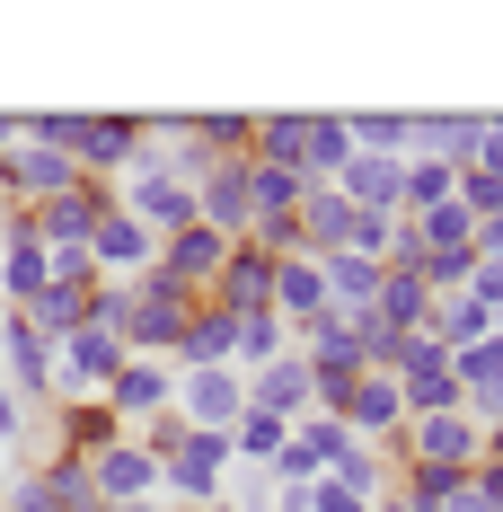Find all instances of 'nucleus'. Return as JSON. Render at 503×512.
Instances as JSON below:
<instances>
[{
  "instance_id": "2f4dec72",
  "label": "nucleus",
  "mask_w": 503,
  "mask_h": 512,
  "mask_svg": "<svg viewBox=\"0 0 503 512\" xmlns=\"http://www.w3.org/2000/svg\"><path fill=\"white\" fill-rule=\"evenodd\" d=\"M292 354V327L274 318V309H256V318H239V371H265V362Z\"/></svg>"
},
{
  "instance_id": "a211bd4d",
  "label": "nucleus",
  "mask_w": 503,
  "mask_h": 512,
  "mask_svg": "<svg viewBox=\"0 0 503 512\" xmlns=\"http://www.w3.org/2000/svg\"><path fill=\"white\" fill-rule=\"evenodd\" d=\"M477 142H486V115H468V106H424L415 115V159H442V168H477Z\"/></svg>"
},
{
  "instance_id": "6e6552de",
  "label": "nucleus",
  "mask_w": 503,
  "mask_h": 512,
  "mask_svg": "<svg viewBox=\"0 0 503 512\" xmlns=\"http://www.w3.org/2000/svg\"><path fill=\"white\" fill-rule=\"evenodd\" d=\"M177 415L195 433H230L248 415V371H177Z\"/></svg>"
},
{
  "instance_id": "c85d7f7f",
  "label": "nucleus",
  "mask_w": 503,
  "mask_h": 512,
  "mask_svg": "<svg viewBox=\"0 0 503 512\" xmlns=\"http://www.w3.org/2000/svg\"><path fill=\"white\" fill-rule=\"evenodd\" d=\"M36 486L53 495V512H106V495L89 486V460H62V451H53V460L36 468Z\"/></svg>"
},
{
  "instance_id": "de8ad7c7",
  "label": "nucleus",
  "mask_w": 503,
  "mask_h": 512,
  "mask_svg": "<svg viewBox=\"0 0 503 512\" xmlns=\"http://www.w3.org/2000/svg\"><path fill=\"white\" fill-rule=\"evenodd\" d=\"M159 512H177V504H159Z\"/></svg>"
},
{
  "instance_id": "37998d69",
  "label": "nucleus",
  "mask_w": 503,
  "mask_h": 512,
  "mask_svg": "<svg viewBox=\"0 0 503 512\" xmlns=\"http://www.w3.org/2000/svg\"><path fill=\"white\" fill-rule=\"evenodd\" d=\"M18 151V106H0V159Z\"/></svg>"
},
{
  "instance_id": "412c9836",
  "label": "nucleus",
  "mask_w": 503,
  "mask_h": 512,
  "mask_svg": "<svg viewBox=\"0 0 503 512\" xmlns=\"http://www.w3.org/2000/svg\"><path fill=\"white\" fill-rule=\"evenodd\" d=\"M177 371H239V318L221 301H203L186 318V345H177Z\"/></svg>"
},
{
  "instance_id": "cd10ccee",
  "label": "nucleus",
  "mask_w": 503,
  "mask_h": 512,
  "mask_svg": "<svg viewBox=\"0 0 503 512\" xmlns=\"http://www.w3.org/2000/svg\"><path fill=\"white\" fill-rule=\"evenodd\" d=\"M53 283V248H0V309H36Z\"/></svg>"
},
{
  "instance_id": "f3484780",
  "label": "nucleus",
  "mask_w": 503,
  "mask_h": 512,
  "mask_svg": "<svg viewBox=\"0 0 503 512\" xmlns=\"http://www.w3.org/2000/svg\"><path fill=\"white\" fill-rule=\"evenodd\" d=\"M248 407L256 415H283V424H301V415L318 407V380H309L301 345H292L283 362H265V371H248Z\"/></svg>"
},
{
  "instance_id": "79ce46f5",
  "label": "nucleus",
  "mask_w": 503,
  "mask_h": 512,
  "mask_svg": "<svg viewBox=\"0 0 503 512\" xmlns=\"http://www.w3.org/2000/svg\"><path fill=\"white\" fill-rule=\"evenodd\" d=\"M468 486H477V495H486V504L503 512V468H468Z\"/></svg>"
},
{
  "instance_id": "f8f14e48",
  "label": "nucleus",
  "mask_w": 503,
  "mask_h": 512,
  "mask_svg": "<svg viewBox=\"0 0 503 512\" xmlns=\"http://www.w3.org/2000/svg\"><path fill=\"white\" fill-rule=\"evenodd\" d=\"M221 256H230V239H221V230H177V239H159V274H168V283H177V292H195V301H212V283H221Z\"/></svg>"
},
{
  "instance_id": "e433bc0d",
  "label": "nucleus",
  "mask_w": 503,
  "mask_h": 512,
  "mask_svg": "<svg viewBox=\"0 0 503 512\" xmlns=\"http://www.w3.org/2000/svg\"><path fill=\"white\" fill-rule=\"evenodd\" d=\"M309 512H371V486H353V477H336V468H327V477L309 486Z\"/></svg>"
},
{
  "instance_id": "bb28decb",
  "label": "nucleus",
  "mask_w": 503,
  "mask_h": 512,
  "mask_svg": "<svg viewBox=\"0 0 503 512\" xmlns=\"http://www.w3.org/2000/svg\"><path fill=\"white\" fill-rule=\"evenodd\" d=\"M301 195H309L301 168H256V159H248V212H256V221H292Z\"/></svg>"
},
{
  "instance_id": "49530a36",
  "label": "nucleus",
  "mask_w": 503,
  "mask_h": 512,
  "mask_svg": "<svg viewBox=\"0 0 503 512\" xmlns=\"http://www.w3.org/2000/svg\"><path fill=\"white\" fill-rule=\"evenodd\" d=\"M133 512H159V504H133Z\"/></svg>"
},
{
  "instance_id": "5701e85b",
  "label": "nucleus",
  "mask_w": 503,
  "mask_h": 512,
  "mask_svg": "<svg viewBox=\"0 0 503 512\" xmlns=\"http://www.w3.org/2000/svg\"><path fill=\"white\" fill-rule=\"evenodd\" d=\"M371 318H380L389 336H424V318H433L424 274H415V265H389V274H380V301H371Z\"/></svg>"
},
{
  "instance_id": "b1692460",
  "label": "nucleus",
  "mask_w": 503,
  "mask_h": 512,
  "mask_svg": "<svg viewBox=\"0 0 503 512\" xmlns=\"http://www.w3.org/2000/svg\"><path fill=\"white\" fill-rule=\"evenodd\" d=\"M424 336H433L442 354H468V345H486V336H495V318H486V301H468V292H442L433 318H424Z\"/></svg>"
},
{
  "instance_id": "ea45409f",
  "label": "nucleus",
  "mask_w": 503,
  "mask_h": 512,
  "mask_svg": "<svg viewBox=\"0 0 503 512\" xmlns=\"http://www.w3.org/2000/svg\"><path fill=\"white\" fill-rule=\"evenodd\" d=\"M477 168H486V177H503V115H486V142H477Z\"/></svg>"
},
{
  "instance_id": "4468645a",
  "label": "nucleus",
  "mask_w": 503,
  "mask_h": 512,
  "mask_svg": "<svg viewBox=\"0 0 503 512\" xmlns=\"http://www.w3.org/2000/svg\"><path fill=\"white\" fill-rule=\"evenodd\" d=\"M336 195H345L353 212L406 221V159H371V151H353V159H345V177H336Z\"/></svg>"
},
{
  "instance_id": "dca6fc26",
  "label": "nucleus",
  "mask_w": 503,
  "mask_h": 512,
  "mask_svg": "<svg viewBox=\"0 0 503 512\" xmlns=\"http://www.w3.org/2000/svg\"><path fill=\"white\" fill-rule=\"evenodd\" d=\"M274 265H283V256H265V248H248V239H239V248L221 256V283H212V301L230 309V318L274 309Z\"/></svg>"
},
{
  "instance_id": "473e14b6",
  "label": "nucleus",
  "mask_w": 503,
  "mask_h": 512,
  "mask_svg": "<svg viewBox=\"0 0 503 512\" xmlns=\"http://www.w3.org/2000/svg\"><path fill=\"white\" fill-rule=\"evenodd\" d=\"M459 195V168H442V159H406V221L415 212H442Z\"/></svg>"
},
{
  "instance_id": "aec40b11",
  "label": "nucleus",
  "mask_w": 503,
  "mask_h": 512,
  "mask_svg": "<svg viewBox=\"0 0 503 512\" xmlns=\"http://www.w3.org/2000/svg\"><path fill=\"white\" fill-rule=\"evenodd\" d=\"M292 239H301V256H345L353 248V204L336 186H309L301 212H292Z\"/></svg>"
},
{
  "instance_id": "a19ab883",
  "label": "nucleus",
  "mask_w": 503,
  "mask_h": 512,
  "mask_svg": "<svg viewBox=\"0 0 503 512\" xmlns=\"http://www.w3.org/2000/svg\"><path fill=\"white\" fill-rule=\"evenodd\" d=\"M442 512H495V504H486V495H477V486H468V477H459L451 495H442Z\"/></svg>"
},
{
  "instance_id": "c03bdc74",
  "label": "nucleus",
  "mask_w": 503,
  "mask_h": 512,
  "mask_svg": "<svg viewBox=\"0 0 503 512\" xmlns=\"http://www.w3.org/2000/svg\"><path fill=\"white\" fill-rule=\"evenodd\" d=\"M9 212H18V195H9V168H0V221H9Z\"/></svg>"
},
{
  "instance_id": "2eb2a0df",
  "label": "nucleus",
  "mask_w": 503,
  "mask_h": 512,
  "mask_svg": "<svg viewBox=\"0 0 503 512\" xmlns=\"http://www.w3.org/2000/svg\"><path fill=\"white\" fill-rule=\"evenodd\" d=\"M0 168H9V195H18L27 212H36V204H62V195L80 186V159L45 151V142H18V151L0 159Z\"/></svg>"
},
{
  "instance_id": "423d86ee",
  "label": "nucleus",
  "mask_w": 503,
  "mask_h": 512,
  "mask_svg": "<svg viewBox=\"0 0 503 512\" xmlns=\"http://www.w3.org/2000/svg\"><path fill=\"white\" fill-rule=\"evenodd\" d=\"M0 371H9V389L27 398V415L53 407V336L27 309H0Z\"/></svg>"
},
{
  "instance_id": "7ed1b4c3",
  "label": "nucleus",
  "mask_w": 503,
  "mask_h": 512,
  "mask_svg": "<svg viewBox=\"0 0 503 512\" xmlns=\"http://www.w3.org/2000/svg\"><path fill=\"white\" fill-rule=\"evenodd\" d=\"M124 345L98 336V327H71L62 345H53V407H80V398H106V380L124 371Z\"/></svg>"
},
{
  "instance_id": "6ab92c4d",
  "label": "nucleus",
  "mask_w": 503,
  "mask_h": 512,
  "mask_svg": "<svg viewBox=\"0 0 503 512\" xmlns=\"http://www.w3.org/2000/svg\"><path fill=\"white\" fill-rule=\"evenodd\" d=\"M45 442L62 451V460H98V451H115V442H124V424H115V407H106V398H80V407H53Z\"/></svg>"
},
{
  "instance_id": "1a4fd4ad",
  "label": "nucleus",
  "mask_w": 503,
  "mask_h": 512,
  "mask_svg": "<svg viewBox=\"0 0 503 512\" xmlns=\"http://www.w3.org/2000/svg\"><path fill=\"white\" fill-rule=\"evenodd\" d=\"M151 256H159V239H151L124 204L89 230V265H98V283H142V274H151Z\"/></svg>"
},
{
  "instance_id": "a878e982",
  "label": "nucleus",
  "mask_w": 503,
  "mask_h": 512,
  "mask_svg": "<svg viewBox=\"0 0 503 512\" xmlns=\"http://www.w3.org/2000/svg\"><path fill=\"white\" fill-rule=\"evenodd\" d=\"M345 159H353V133H345V115H309L301 177H309V186H336V177H345Z\"/></svg>"
},
{
  "instance_id": "39448f33",
  "label": "nucleus",
  "mask_w": 503,
  "mask_h": 512,
  "mask_svg": "<svg viewBox=\"0 0 503 512\" xmlns=\"http://www.w3.org/2000/svg\"><path fill=\"white\" fill-rule=\"evenodd\" d=\"M133 292H142V318H133V354L142 362H177V345H186V318H195V292H177V283H168V274H142V283H133Z\"/></svg>"
},
{
  "instance_id": "4be33fe9",
  "label": "nucleus",
  "mask_w": 503,
  "mask_h": 512,
  "mask_svg": "<svg viewBox=\"0 0 503 512\" xmlns=\"http://www.w3.org/2000/svg\"><path fill=\"white\" fill-rule=\"evenodd\" d=\"M274 318L301 336L309 318H327V274H318V256H283L274 265Z\"/></svg>"
},
{
  "instance_id": "f704fd0d",
  "label": "nucleus",
  "mask_w": 503,
  "mask_h": 512,
  "mask_svg": "<svg viewBox=\"0 0 503 512\" xmlns=\"http://www.w3.org/2000/svg\"><path fill=\"white\" fill-rule=\"evenodd\" d=\"M406 230L424 239V256H433V248H468V256H477V221H468L459 204H442V212H415Z\"/></svg>"
},
{
  "instance_id": "c9c22d12",
  "label": "nucleus",
  "mask_w": 503,
  "mask_h": 512,
  "mask_svg": "<svg viewBox=\"0 0 503 512\" xmlns=\"http://www.w3.org/2000/svg\"><path fill=\"white\" fill-rule=\"evenodd\" d=\"M468 221H486V212H503V177H486V168H459V195H451Z\"/></svg>"
},
{
  "instance_id": "393cba45",
  "label": "nucleus",
  "mask_w": 503,
  "mask_h": 512,
  "mask_svg": "<svg viewBox=\"0 0 503 512\" xmlns=\"http://www.w3.org/2000/svg\"><path fill=\"white\" fill-rule=\"evenodd\" d=\"M318 274H327V309H371L380 301V274L389 265H371V256H318Z\"/></svg>"
},
{
  "instance_id": "a18cd8bd",
  "label": "nucleus",
  "mask_w": 503,
  "mask_h": 512,
  "mask_svg": "<svg viewBox=\"0 0 503 512\" xmlns=\"http://www.w3.org/2000/svg\"><path fill=\"white\" fill-rule=\"evenodd\" d=\"M212 512H239V504H230V495H221V504H212Z\"/></svg>"
},
{
  "instance_id": "f03ea898",
  "label": "nucleus",
  "mask_w": 503,
  "mask_h": 512,
  "mask_svg": "<svg viewBox=\"0 0 503 512\" xmlns=\"http://www.w3.org/2000/svg\"><path fill=\"white\" fill-rule=\"evenodd\" d=\"M115 204L133 212L151 239H177V230H195V221H203L195 186H186V177H168V168H151V151H142V168H133L124 186H115Z\"/></svg>"
},
{
  "instance_id": "0eeeda50",
  "label": "nucleus",
  "mask_w": 503,
  "mask_h": 512,
  "mask_svg": "<svg viewBox=\"0 0 503 512\" xmlns=\"http://www.w3.org/2000/svg\"><path fill=\"white\" fill-rule=\"evenodd\" d=\"M89 486L106 495V512H133V504H168V495H159V460L142 451V442H133V433H124L115 451H98V460H89Z\"/></svg>"
},
{
  "instance_id": "9b49d317",
  "label": "nucleus",
  "mask_w": 503,
  "mask_h": 512,
  "mask_svg": "<svg viewBox=\"0 0 503 512\" xmlns=\"http://www.w3.org/2000/svg\"><path fill=\"white\" fill-rule=\"evenodd\" d=\"M106 407H115V424L133 433V424H151V415H168L177 407V362H124L115 380H106Z\"/></svg>"
},
{
  "instance_id": "72a5a7b5",
  "label": "nucleus",
  "mask_w": 503,
  "mask_h": 512,
  "mask_svg": "<svg viewBox=\"0 0 503 512\" xmlns=\"http://www.w3.org/2000/svg\"><path fill=\"white\" fill-rule=\"evenodd\" d=\"M133 318H142V292H133V283H98V309H89V327H98V336H115V345L133 354Z\"/></svg>"
},
{
  "instance_id": "9d476101",
  "label": "nucleus",
  "mask_w": 503,
  "mask_h": 512,
  "mask_svg": "<svg viewBox=\"0 0 503 512\" xmlns=\"http://www.w3.org/2000/svg\"><path fill=\"white\" fill-rule=\"evenodd\" d=\"M106 212H115V186L80 177V186H71L62 204H36V239H45L53 256H62V248H80V256H89V230H98Z\"/></svg>"
},
{
  "instance_id": "c756f323",
  "label": "nucleus",
  "mask_w": 503,
  "mask_h": 512,
  "mask_svg": "<svg viewBox=\"0 0 503 512\" xmlns=\"http://www.w3.org/2000/svg\"><path fill=\"white\" fill-rule=\"evenodd\" d=\"M186 133H195L212 159H248L256 151V115H239V106H230V115H221V106H212V115H186Z\"/></svg>"
},
{
  "instance_id": "4c0bfd02",
  "label": "nucleus",
  "mask_w": 503,
  "mask_h": 512,
  "mask_svg": "<svg viewBox=\"0 0 503 512\" xmlns=\"http://www.w3.org/2000/svg\"><path fill=\"white\" fill-rule=\"evenodd\" d=\"M186 433H195V424H186V415H177V407H168V415H151V424H133V442H142L151 460H168V451H177Z\"/></svg>"
},
{
  "instance_id": "ddd939ff",
  "label": "nucleus",
  "mask_w": 503,
  "mask_h": 512,
  "mask_svg": "<svg viewBox=\"0 0 503 512\" xmlns=\"http://www.w3.org/2000/svg\"><path fill=\"white\" fill-rule=\"evenodd\" d=\"M345 424H327V415H301V424H292V442H283V460L265 468V477H283V486H318V477H327V468L345 460Z\"/></svg>"
},
{
  "instance_id": "58836bf2",
  "label": "nucleus",
  "mask_w": 503,
  "mask_h": 512,
  "mask_svg": "<svg viewBox=\"0 0 503 512\" xmlns=\"http://www.w3.org/2000/svg\"><path fill=\"white\" fill-rule=\"evenodd\" d=\"M0 512H53V495L36 486V468H18V477H9V495H0Z\"/></svg>"
},
{
  "instance_id": "20e7f679",
  "label": "nucleus",
  "mask_w": 503,
  "mask_h": 512,
  "mask_svg": "<svg viewBox=\"0 0 503 512\" xmlns=\"http://www.w3.org/2000/svg\"><path fill=\"white\" fill-rule=\"evenodd\" d=\"M142 151H151V124H142V115H80V142H71L80 177L115 186V177H133V168H142Z\"/></svg>"
},
{
  "instance_id": "f257e3e1",
  "label": "nucleus",
  "mask_w": 503,
  "mask_h": 512,
  "mask_svg": "<svg viewBox=\"0 0 503 512\" xmlns=\"http://www.w3.org/2000/svg\"><path fill=\"white\" fill-rule=\"evenodd\" d=\"M230 468H239L230 433H186V442L159 460V495H168L177 512H212L221 495H230Z\"/></svg>"
},
{
  "instance_id": "7c9ffc66",
  "label": "nucleus",
  "mask_w": 503,
  "mask_h": 512,
  "mask_svg": "<svg viewBox=\"0 0 503 512\" xmlns=\"http://www.w3.org/2000/svg\"><path fill=\"white\" fill-rule=\"evenodd\" d=\"M283 442H292V424H283V415H239V424H230V451H239V460H256V468H274L283 460Z\"/></svg>"
}]
</instances>
